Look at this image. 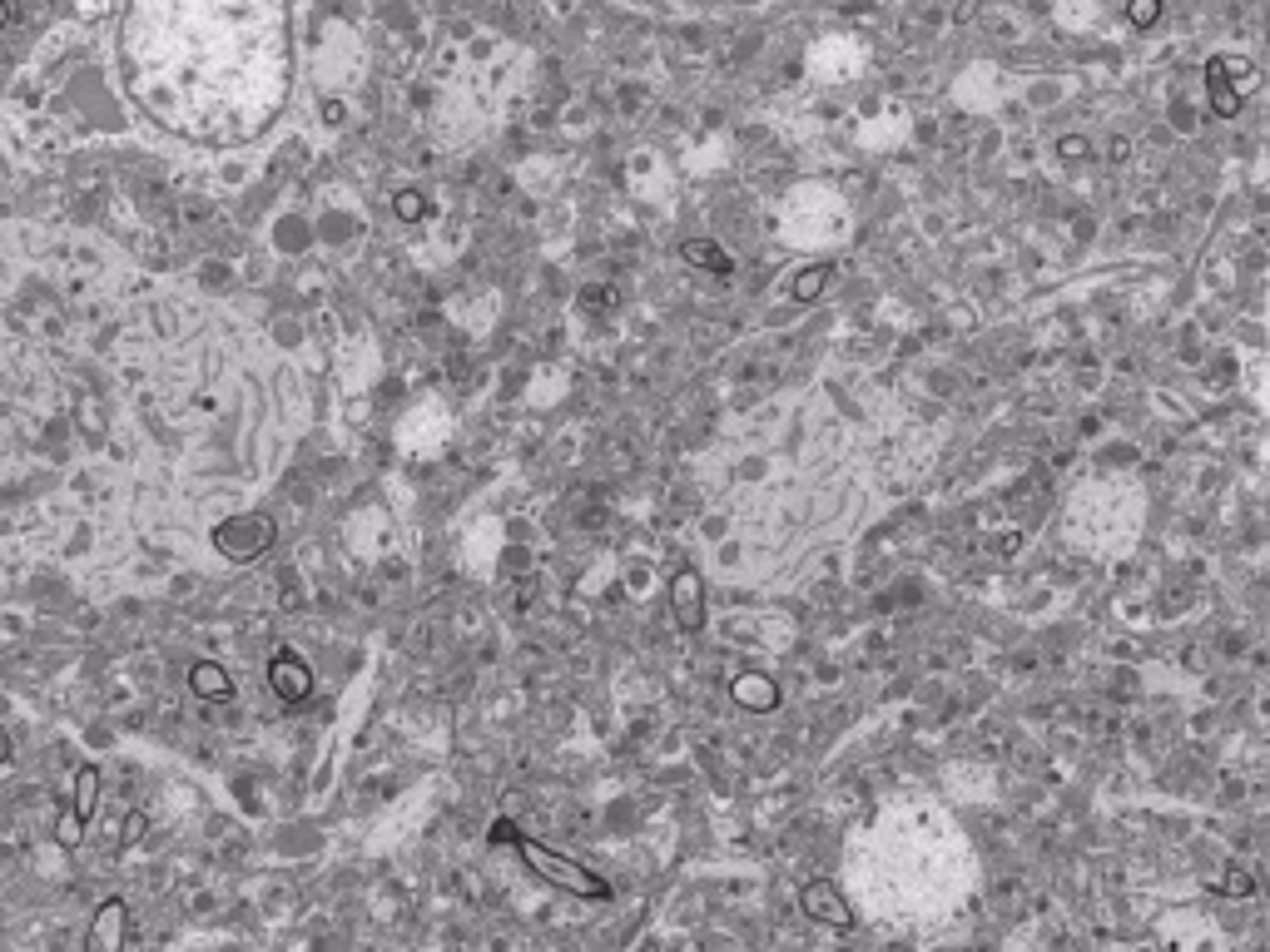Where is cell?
<instances>
[{"label":"cell","mask_w":1270,"mask_h":952,"mask_svg":"<svg viewBox=\"0 0 1270 952\" xmlns=\"http://www.w3.org/2000/svg\"><path fill=\"white\" fill-rule=\"evenodd\" d=\"M854 883L863 908L879 917L899 928H938L968 903L973 853L963 828L938 803H904L869 828Z\"/></svg>","instance_id":"1"},{"label":"cell","mask_w":1270,"mask_h":952,"mask_svg":"<svg viewBox=\"0 0 1270 952\" xmlns=\"http://www.w3.org/2000/svg\"><path fill=\"white\" fill-rule=\"evenodd\" d=\"M492 844H516V853L527 858V869L531 873H541L546 883L552 888H561V893H576V898H605V878H596V873H586L581 863H571V858H561V853H552L546 844H531V839H522V833H516V824H506V819H497L492 824Z\"/></svg>","instance_id":"2"},{"label":"cell","mask_w":1270,"mask_h":952,"mask_svg":"<svg viewBox=\"0 0 1270 952\" xmlns=\"http://www.w3.org/2000/svg\"><path fill=\"white\" fill-rule=\"evenodd\" d=\"M219 546H223L228 561H253L258 551L273 546V522H264V516H239V522L219 526Z\"/></svg>","instance_id":"3"},{"label":"cell","mask_w":1270,"mask_h":952,"mask_svg":"<svg viewBox=\"0 0 1270 952\" xmlns=\"http://www.w3.org/2000/svg\"><path fill=\"white\" fill-rule=\"evenodd\" d=\"M269 685H273V695L283 705H298L313 695V670H308V660H298L294 650H278L269 660Z\"/></svg>","instance_id":"4"},{"label":"cell","mask_w":1270,"mask_h":952,"mask_svg":"<svg viewBox=\"0 0 1270 952\" xmlns=\"http://www.w3.org/2000/svg\"><path fill=\"white\" fill-rule=\"evenodd\" d=\"M670 605H675V625L685 635H700L705 625V581L695 570H675V581H670Z\"/></svg>","instance_id":"5"},{"label":"cell","mask_w":1270,"mask_h":952,"mask_svg":"<svg viewBox=\"0 0 1270 952\" xmlns=\"http://www.w3.org/2000/svg\"><path fill=\"white\" fill-rule=\"evenodd\" d=\"M125 898H105L95 922H90V933H84V947L90 952H120L129 942V928H125Z\"/></svg>","instance_id":"6"},{"label":"cell","mask_w":1270,"mask_h":952,"mask_svg":"<svg viewBox=\"0 0 1270 952\" xmlns=\"http://www.w3.org/2000/svg\"><path fill=\"white\" fill-rule=\"evenodd\" d=\"M95 794H100V769H95V764H84V769L75 774V814H70V824H65V833H60L65 844H80L84 824H90V814H95Z\"/></svg>","instance_id":"7"},{"label":"cell","mask_w":1270,"mask_h":952,"mask_svg":"<svg viewBox=\"0 0 1270 952\" xmlns=\"http://www.w3.org/2000/svg\"><path fill=\"white\" fill-rule=\"evenodd\" d=\"M804 913L819 917V922H834V928H849V922H854L849 903L834 893V883H810V888H804Z\"/></svg>","instance_id":"8"},{"label":"cell","mask_w":1270,"mask_h":952,"mask_svg":"<svg viewBox=\"0 0 1270 952\" xmlns=\"http://www.w3.org/2000/svg\"><path fill=\"white\" fill-rule=\"evenodd\" d=\"M189 689L199 700H234V680H228V670L214 665V660H199L189 670Z\"/></svg>","instance_id":"9"},{"label":"cell","mask_w":1270,"mask_h":952,"mask_svg":"<svg viewBox=\"0 0 1270 952\" xmlns=\"http://www.w3.org/2000/svg\"><path fill=\"white\" fill-rule=\"evenodd\" d=\"M680 258H685V264H695V268H710V273H730V268H735V264H730V258L719 253L715 244H700V239H695V244H685V248H680Z\"/></svg>","instance_id":"10"},{"label":"cell","mask_w":1270,"mask_h":952,"mask_svg":"<svg viewBox=\"0 0 1270 952\" xmlns=\"http://www.w3.org/2000/svg\"><path fill=\"white\" fill-rule=\"evenodd\" d=\"M735 700H740V705H755V709H769V705H774V689L760 685V680H740V685H735Z\"/></svg>","instance_id":"11"},{"label":"cell","mask_w":1270,"mask_h":952,"mask_svg":"<svg viewBox=\"0 0 1270 952\" xmlns=\"http://www.w3.org/2000/svg\"><path fill=\"white\" fill-rule=\"evenodd\" d=\"M392 209H397V219H408V223H412V219H422V214H427V198H422L417 189H402Z\"/></svg>","instance_id":"12"},{"label":"cell","mask_w":1270,"mask_h":952,"mask_svg":"<svg viewBox=\"0 0 1270 952\" xmlns=\"http://www.w3.org/2000/svg\"><path fill=\"white\" fill-rule=\"evenodd\" d=\"M824 278H829V268H810V273H799V283H794V298H814L819 288H824Z\"/></svg>","instance_id":"13"},{"label":"cell","mask_w":1270,"mask_h":952,"mask_svg":"<svg viewBox=\"0 0 1270 952\" xmlns=\"http://www.w3.org/2000/svg\"><path fill=\"white\" fill-rule=\"evenodd\" d=\"M144 828H150V819H144V814H129V819H125V833H120V848H134V844L144 839Z\"/></svg>","instance_id":"14"},{"label":"cell","mask_w":1270,"mask_h":952,"mask_svg":"<svg viewBox=\"0 0 1270 952\" xmlns=\"http://www.w3.org/2000/svg\"><path fill=\"white\" fill-rule=\"evenodd\" d=\"M1157 15H1162V0H1132V20L1137 25H1151Z\"/></svg>","instance_id":"15"},{"label":"cell","mask_w":1270,"mask_h":952,"mask_svg":"<svg viewBox=\"0 0 1270 952\" xmlns=\"http://www.w3.org/2000/svg\"><path fill=\"white\" fill-rule=\"evenodd\" d=\"M605 303H616V293H600V288H586L581 293V308H605Z\"/></svg>","instance_id":"16"},{"label":"cell","mask_w":1270,"mask_h":952,"mask_svg":"<svg viewBox=\"0 0 1270 952\" xmlns=\"http://www.w3.org/2000/svg\"><path fill=\"white\" fill-rule=\"evenodd\" d=\"M323 120H328V125H338V120H342V104H333V100H328V104H323Z\"/></svg>","instance_id":"17"},{"label":"cell","mask_w":1270,"mask_h":952,"mask_svg":"<svg viewBox=\"0 0 1270 952\" xmlns=\"http://www.w3.org/2000/svg\"><path fill=\"white\" fill-rule=\"evenodd\" d=\"M0 759H11V734L0 730Z\"/></svg>","instance_id":"18"},{"label":"cell","mask_w":1270,"mask_h":952,"mask_svg":"<svg viewBox=\"0 0 1270 952\" xmlns=\"http://www.w3.org/2000/svg\"><path fill=\"white\" fill-rule=\"evenodd\" d=\"M6 25H11V6H6V0H0V31H6Z\"/></svg>","instance_id":"19"}]
</instances>
